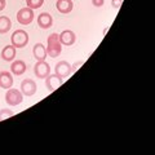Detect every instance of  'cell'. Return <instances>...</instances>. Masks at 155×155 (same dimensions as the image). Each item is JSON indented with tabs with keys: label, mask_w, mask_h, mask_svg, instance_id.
Listing matches in <instances>:
<instances>
[{
	"label": "cell",
	"mask_w": 155,
	"mask_h": 155,
	"mask_svg": "<svg viewBox=\"0 0 155 155\" xmlns=\"http://www.w3.org/2000/svg\"><path fill=\"white\" fill-rule=\"evenodd\" d=\"M61 52L62 44L60 41V36H58V34L53 32L47 39V54L52 58H56L61 54Z\"/></svg>",
	"instance_id": "obj_1"
},
{
	"label": "cell",
	"mask_w": 155,
	"mask_h": 155,
	"mask_svg": "<svg viewBox=\"0 0 155 155\" xmlns=\"http://www.w3.org/2000/svg\"><path fill=\"white\" fill-rule=\"evenodd\" d=\"M28 34L22 30V28H19V30H16L12 36H11V41H12V45L16 47V48H23L28 44Z\"/></svg>",
	"instance_id": "obj_2"
},
{
	"label": "cell",
	"mask_w": 155,
	"mask_h": 155,
	"mask_svg": "<svg viewBox=\"0 0 155 155\" xmlns=\"http://www.w3.org/2000/svg\"><path fill=\"white\" fill-rule=\"evenodd\" d=\"M34 17H35V14H34V9L28 8V7L19 9L18 13H17V21L23 26L30 25V23L34 21Z\"/></svg>",
	"instance_id": "obj_3"
},
{
	"label": "cell",
	"mask_w": 155,
	"mask_h": 155,
	"mask_svg": "<svg viewBox=\"0 0 155 155\" xmlns=\"http://www.w3.org/2000/svg\"><path fill=\"white\" fill-rule=\"evenodd\" d=\"M23 101V94L21 93V91L9 88L5 93V102L9 106H17Z\"/></svg>",
	"instance_id": "obj_4"
},
{
	"label": "cell",
	"mask_w": 155,
	"mask_h": 155,
	"mask_svg": "<svg viewBox=\"0 0 155 155\" xmlns=\"http://www.w3.org/2000/svg\"><path fill=\"white\" fill-rule=\"evenodd\" d=\"M34 74L36 75L39 79H45V78L51 74V66L45 61H38L35 66H34Z\"/></svg>",
	"instance_id": "obj_5"
},
{
	"label": "cell",
	"mask_w": 155,
	"mask_h": 155,
	"mask_svg": "<svg viewBox=\"0 0 155 155\" xmlns=\"http://www.w3.org/2000/svg\"><path fill=\"white\" fill-rule=\"evenodd\" d=\"M36 89H38V85L32 79L22 80V83H21V93L23 96L31 97V96H34L36 93Z\"/></svg>",
	"instance_id": "obj_6"
},
{
	"label": "cell",
	"mask_w": 155,
	"mask_h": 155,
	"mask_svg": "<svg viewBox=\"0 0 155 155\" xmlns=\"http://www.w3.org/2000/svg\"><path fill=\"white\" fill-rule=\"evenodd\" d=\"M64 84V79L62 78H60L58 75H48L45 78V87H47V89L49 91V92H54L57 88H60V87Z\"/></svg>",
	"instance_id": "obj_7"
},
{
	"label": "cell",
	"mask_w": 155,
	"mask_h": 155,
	"mask_svg": "<svg viewBox=\"0 0 155 155\" xmlns=\"http://www.w3.org/2000/svg\"><path fill=\"white\" fill-rule=\"evenodd\" d=\"M54 72H56V75L65 79V78L70 76L71 74V65L67 61H60L54 67Z\"/></svg>",
	"instance_id": "obj_8"
},
{
	"label": "cell",
	"mask_w": 155,
	"mask_h": 155,
	"mask_svg": "<svg viewBox=\"0 0 155 155\" xmlns=\"http://www.w3.org/2000/svg\"><path fill=\"white\" fill-rule=\"evenodd\" d=\"M60 36V41L62 45H66V47H70V45H74L75 41H76V35L74 31L71 30H64L61 34H58Z\"/></svg>",
	"instance_id": "obj_9"
},
{
	"label": "cell",
	"mask_w": 155,
	"mask_h": 155,
	"mask_svg": "<svg viewBox=\"0 0 155 155\" xmlns=\"http://www.w3.org/2000/svg\"><path fill=\"white\" fill-rule=\"evenodd\" d=\"M36 22H38V26L43 28V30H47V28H51L53 25V18L49 13L47 12H43L38 16L36 18Z\"/></svg>",
	"instance_id": "obj_10"
},
{
	"label": "cell",
	"mask_w": 155,
	"mask_h": 155,
	"mask_svg": "<svg viewBox=\"0 0 155 155\" xmlns=\"http://www.w3.org/2000/svg\"><path fill=\"white\" fill-rule=\"evenodd\" d=\"M13 75L9 71H0V88L9 89L13 85Z\"/></svg>",
	"instance_id": "obj_11"
},
{
	"label": "cell",
	"mask_w": 155,
	"mask_h": 155,
	"mask_svg": "<svg viewBox=\"0 0 155 155\" xmlns=\"http://www.w3.org/2000/svg\"><path fill=\"white\" fill-rule=\"evenodd\" d=\"M26 64L23 62L22 60H16V61H12V65H11V72L16 76H21L22 74H25L26 71Z\"/></svg>",
	"instance_id": "obj_12"
},
{
	"label": "cell",
	"mask_w": 155,
	"mask_h": 155,
	"mask_svg": "<svg viewBox=\"0 0 155 155\" xmlns=\"http://www.w3.org/2000/svg\"><path fill=\"white\" fill-rule=\"evenodd\" d=\"M56 8H57V11L60 13L67 14V13H70L72 11V8H74V3H72V0H57Z\"/></svg>",
	"instance_id": "obj_13"
},
{
	"label": "cell",
	"mask_w": 155,
	"mask_h": 155,
	"mask_svg": "<svg viewBox=\"0 0 155 155\" xmlns=\"http://www.w3.org/2000/svg\"><path fill=\"white\" fill-rule=\"evenodd\" d=\"M32 54H34V57H35L36 61H45L47 47H44L41 43H38V44H35L32 48Z\"/></svg>",
	"instance_id": "obj_14"
},
{
	"label": "cell",
	"mask_w": 155,
	"mask_h": 155,
	"mask_svg": "<svg viewBox=\"0 0 155 155\" xmlns=\"http://www.w3.org/2000/svg\"><path fill=\"white\" fill-rule=\"evenodd\" d=\"M2 58L5 62H12L16 58V47L13 45H5L2 51Z\"/></svg>",
	"instance_id": "obj_15"
},
{
	"label": "cell",
	"mask_w": 155,
	"mask_h": 155,
	"mask_svg": "<svg viewBox=\"0 0 155 155\" xmlns=\"http://www.w3.org/2000/svg\"><path fill=\"white\" fill-rule=\"evenodd\" d=\"M12 28V21L7 16H0V34H7Z\"/></svg>",
	"instance_id": "obj_16"
},
{
	"label": "cell",
	"mask_w": 155,
	"mask_h": 155,
	"mask_svg": "<svg viewBox=\"0 0 155 155\" xmlns=\"http://www.w3.org/2000/svg\"><path fill=\"white\" fill-rule=\"evenodd\" d=\"M43 4H44V0H26V5L31 9H39Z\"/></svg>",
	"instance_id": "obj_17"
},
{
	"label": "cell",
	"mask_w": 155,
	"mask_h": 155,
	"mask_svg": "<svg viewBox=\"0 0 155 155\" xmlns=\"http://www.w3.org/2000/svg\"><path fill=\"white\" fill-rule=\"evenodd\" d=\"M14 113L12 110H9V109H3V110H0V120H5L8 118H11V116H13Z\"/></svg>",
	"instance_id": "obj_18"
},
{
	"label": "cell",
	"mask_w": 155,
	"mask_h": 155,
	"mask_svg": "<svg viewBox=\"0 0 155 155\" xmlns=\"http://www.w3.org/2000/svg\"><path fill=\"white\" fill-rule=\"evenodd\" d=\"M83 65H84V61H79V62H75V64L71 66V74H72V72H75V71H78V70H79V69H80V67L83 66Z\"/></svg>",
	"instance_id": "obj_19"
},
{
	"label": "cell",
	"mask_w": 155,
	"mask_h": 155,
	"mask_svg": "<svg viewBox=\"0 0 155 155\" xmlns=\"http://www.w3.org/2000/svg\"><path fill=\"white\" fill-rule=\"evenodd\" d=\"M122 4H123V0H111V5L115 9H119L122 7Z\"/></svg>",
	"instance_id": "obj_20"
},
{
	"label": "cell",
	"mask_w": 155,
	"mask_h": 155,
	"mask_svg": "<svg viewBox=\"0 0 155 155\" xmlns=\"http://www.w3.org/2000/svg\"><path fill=\"white\" fill-rule=\"evenodd\" d=\"M104 3H105V0H92V4H93L94 7H97V8L102 7Z\"/></svg>",
	"instance_id": "obj_21"
},
{
	"label": "cell",
	"mask_w": 155,
	"mask_h": 155,
	"mask_svg": "<svg viewBox=\"0 0 155 155\" xmlns=\"http://www.w3.org/2000/svg\"><path fill=\"white\" fill-rule=\"evenodd\" d=\"M5 5H7V2H5V0H0V12L4 11Z\"/></svg>",
	"instance_id": "obj_22"
}]
</instances>
